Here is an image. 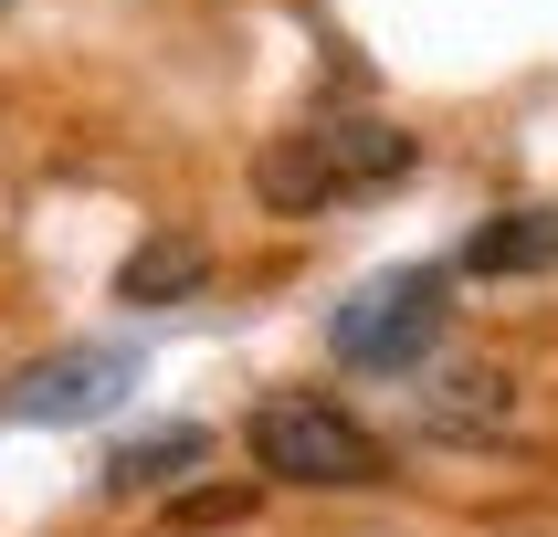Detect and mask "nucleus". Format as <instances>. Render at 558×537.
<instances>
[{"label":"nucleus","instance_id":"f257e3e1","mask_svg":"<svg viewBox=\"0 0 558 537\" xmlns=\"http://www.w3.org/2000/svg\"><path fill=\"white\" fill-rule=\"evenodd\" d=\"M411 169H422V137L411 126H390V117H306V126H284L275 148H264L253 190L275 211H327V200L401 190Z\"/></svg>","mask_w":558,"mask_h":537},{"label":"nucleus","instance_id":"f03ea898","mask_svg":"<svg viewBox=\"0 0 558 537\" xmlns=\"http://www.w3.org/2000/svg\"><path fill=\"white\" fill-rule=\"evenodd\" d=\"M253 464L275 474V485H327V496H369V485H390V442L359 422V411H338L327 390H275V401L243 422Z\"/></svg>","mask_w":558,"mask_h":537},{"label":"nucleus","instance_id":"7ed1b4c3","mask_svg":"<svg viewBox=\"0 0 558 537\" xmlns=\"http://www.w3.org/2000/svg\"><path fill=\"white\" fill-rule=\"evenodd\" d=\"M442 316H453V274H442V264H390V274H369V284L338 295L327 347H338L348 369L422 379V358L442 347Z\"/></svg>","mask_w":558,"mask_h":537},{"label":"nucleus","instance_id":"20e7f679","mask_svg":"<svg viewBox=\"0 0 558 537\" xmlns=\"http://www.w3.org/2000/svg\"><path fill=\"white\" fill-rule=\"evenodd\" d=\"M126 390H137V347H117V338L53 347V358H32V369L0 379V422H22V432H74V422H106Z\"/></svg>","mask_w":558,"mask_h":537},{"label":"nucleus","instance_id":"39448f33","mask_svg":"<svg viewBox=\"0 0 558 537\" xmlns=\"http://www.w3.org/2000/svg\"><path fill=\"white\" fill-rule=\"evenodd\" d=\"M506 422H517V390H506V369H442L433 390H422V432L433 442H496Z\"/></svg>","mask_w":558,"mask_h":537},{"label":"nucleus","instance_id":"423d86ee","mask_svg":"<svg viewBox=\"0 0 558 537\" xmlns=\"http://www.w3.org/2000/svg\"><path fill=\"white\" fill-rule=\"evenodd\" d=\"M464 274H558V200L474 221L464 232Z\"/></svg>","mask_w":558,"mask_h":537},{"label":"nucleus","instance_id":"0eeeda50","mask_svg":"<svg viewBox=\"0 0 558 537\" xmlns=\"http://www.w3.org/2000/svg\"><path fill=\"white\" fill-rule=\"evenodd\" d=\"M211 284V243L201 232H158V243H137L117 264V306H190Z\"/></svg>","mask_w":558,"mask_h":537},{"label":"nucleus","instance_id":"6e6552de","mask_svg":"<svg viewBox=\"0 0 558 537\" xmlns=\"http://www.w3.org/2000/svg\"><path fill=\"white\" fill-rule=\"evenodd\" d=\"M201 453H211V432H201V422H158V432H137V442H117V453H106V496H148V485H180Z\"/></svg>","mask_w":558,"mask_h":537},{"label":"nucleus","instance_id":"1a4fd4ad","mask_svg":"<svg viewBox=\"0 0 558 537\" xmlns=\"http://www.w3.org/2000/svg\"><path fill=\"white\" fill-rule=\"evenodd\" d=\"M243 485H232V496H180V505H169V527H221V516H243Z\"/></svg>","mask_w":558,"mask_h":537},{"label":"nucleus","instance_id":"9d476101","mask_svg":"<svg viewBox=\"0 0 558 537\" xmlns=\"http://www.w3.org/2000/svg\"><path fill=\"white\" fill-rule=\"evenodd\" d=\"M0 11H11V0H0Z\"/></svg>","mask_w":558,"mask_h":537}]
</instances>
